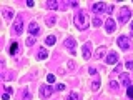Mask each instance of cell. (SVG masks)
<instances>
[{
    "label": "cell",
    "mask_w": 133,
    "mask_h": 100,
    "mask_svg": "<svg viewBox=\"0 0 133 100\" xmlns=\"http://www.w3.org/2000/svg\"><path fill=\"white\" fill-rule=\"evenodd\" d=\"M75 25H77V28H80V30H85V28H88L90 18H88V15H87V12L80 10L77 15H75Z\"/></svg>",
    "instance_id": "6da1fadb"
},
{
    "label": "cell",
    "mask_w": 133,
    "mask_h": 100,
    "mask_svg": "<svg viewBox=\"0 0 133 100\" xmlns=\"http://www.w3.org/2000/svg\"><path fill=\"white\" fill-rule=\"evenodd\" d=\"M90 8H91V12H95V14H100V12H107V14H111V12H113V7L107 5V3H103V2H97V3H93V5H91Z\"/></svg>",
    "instance_id": "7a4b0ae2"
},
{
    "label": "cell",
    "mask_w": 133,
    "mask_h": 100,
    "mask_svg": "<svg viewBox=\"0 0 133 100\" xmlns=\"http://www.w3.org/2000/svg\"><path fill=\"white\" fill-rule=\"evenodd\" d=\"M130 18H131V12H130V8H128V7H122V8H120V15H118L120 23H127Z\"/></svg>",
    "instance_id": "3957f363"
},
{
    "label": "cell",
    "mask_w": 133,
    "mask_h": 100,
    "mask_svg": "<svg viewBox=\"0 0 133 100\" xmlns=\"http://www.w3.org/2000/svg\"><path fill=\"white\" fill-rule=\"evenodd\" d=\"M116 43L120 45V48H122L123 52H128V50H130V47H131L130 39H128V37H125V35H120L118 40H116Z\"/></svg>",
    "instance_id": "277c9868"
},
{
    "label": "cell",
    "mask_w": 133,
    "mask_h": 100,
    "mask_svg": "<svg viewBox=\"0 0 133 100\" xmlns=\"http://www.w3.org/2000/svg\"><path fill=\"white\" fill-rule=\"evenodd\" d=\"M12 32H14L15 35H22V33H23V20H22V17H18V18L14 22Z\"/></svg>",
    "instance_id": "5b68a950"
},
{
    "label": "cell",
    "mask_w": 133,
    "mask_h": 100,
    "mask_svg": "<svg viewBox=\"0 0 133 100\" xmlns=\"http://www.w3.org/2000/svg\"><path fill=\"white\" fill-rule=\"evenodd\" d=\"M103 60H105L107 65H113V64H116V62H118V53H116V52H108L107 57L103 58Z\"/></svg>",
    "instance_id": "8992f818"
},
{
    "label": "cell",
    "mask_w": 133,
    "mask_h": 100,
    "mask_svg": "<svg viewBox=\"0 0 133 100\" xmlns=\"http://www.w3.org/2000/svg\"><path fill=\"white\" fill-rule=\"evenodd\" d=\"M63 45H65V47L70 50V53H73V55L77 53V50H75V47H77V42H75V40L72 39V37H70V39H66V40L63 42Z\"/></svg>",
    "instance_id": "52a82bcc"
},
{
    "label": "cell",
    "mask_w": 133,
    "mask_h": 100,
    "mask_svg": "<svg viewBox=\"0 0 133 100\" xmlns=\"http://www.w3.org/2000/svg\"><path fill=\"white\" fill-rule=\"evenodd\" d=\"M52 93H53V87H50V85H42L40 87V95L43 98H48Z\"/></svg>",
    "instance_id": "ba28073f"
},
{
    "label": "cell",
    "mask_w": 133,
    "mask_h": 100,
    "mask_svg": "<svg viewBox=\"0 0 133 100\" xmlns=\"http://www.w3.org/2000/svg\"><path fill=\"white\" fill-rule=\"evenodd\" d=\"M28 33H32V37H38L40 35V27L37 22H30L28 25Z\"/></svg>",
    "instance_id": "9c48e42d"
},
{
    "label": "cell",
    "mask_w": 133,
    "mask_h": 100,
    "mask_svg": "<svg viewBox=\"0 0 133 100\" xmlns=\"http://www.w3.org/2000/svg\"><path fill=\"white\" fill-rule=\"evenodd\" d=\"M115 28H116L115 20L113 18H107V22H105V30H107V33H113Z\"/></svg>",
    "instance_id": "30bf717a"
},
{
    "label": "cell",
    "mask_w": 133,
    "mask_h": 100,
    "mask_svg": "<svg viewBox=\"0 0 133 100\" xmlns=\"http://www.w3.org/2000/svg\"><path fill=\"white\" fill-rule=\"evenodd\" d=\"M107 57V47H98L97 52H95V58L97 60H102V58Z\"/></svg>",
    "instance_id": "8fae6325"
},
{
    "label": "cell",
    "mask_w": 133,
    "mask_h": 100,
    "mask_svg": "<svg viewBox=\"0 0 133 100\" xmlns=\"http://www.w3.org/2000/svg\"><path fill=\"white\" fill-rule=\"evenodd\" d=\"M90 57H91V45L85 43L83 45V58H85V60H90Z\"/></svg>",
    "instance_id": "7c38bea8"
},
{
    "label": "cell",
    "mask_w": 133,
    "mask_h": 100,
    "mask_svg": "<svg viewBox=\"0 0 133 100\" xmlns=\"http://www.w3.org/2000/svg\"><path fill=\"white\" fill-rule=\"evenodd\" d=\"M120 80H122V83L125 87H131V82H130V77H128V73H120Z\"/></svg>",
    "instance_id": "4fadbf2b"
},
{
    "label": "cell",
    "mask_w": 133,
    "mask_h": 100,
    "mask_svg": "<svg viewBox=\"0 0 133 100\" xmlns=\"http://www.w3.org/2000/svg\"><path fill=\"white\" fill-rule=\"evenodd\" d=\"M47 57H48L47 48H40V52H38V58H40V60H45Z\"/></svg>",
    "instance_id": "5bb4252c"
},
{
    "label": "cell",
    "mask_w": 133,
    "mask_h": 100,
    "mask_svg": "<svg viewBox=\"0 0 133 100\" xmlns=\"http://www.w3.org/2000/svg\"><path fill=\"white\" fill-rule=\"evenodd\" d=\"M17 52H18V43H17V42H14V43L10 45V55H15Z\"/></svg>",
    "instance_id": "9a60e30c"
},
{
    "label": "cell",
    "mask_w": 133,
    "mask_h": 100,
    "mask_svg": "<svg viewBox=\"0 0 133 100\" xmlns=\"http://www.w3.org/2000/svg\"><path fill=\"white\" fill-rule=\"evenodd\" d=\"M47 8H50V10H57V8H58V3H57V2H52V0H48V2H47Z\"/></svg>",
    "instance_id": "2e32d148"
},
{
    "label": "cell",
    "mask_w": 133,
    "mask_h": 100,
    "mask_svg": "<svg viewBox=\"0 0 133 100\" xmlns=\"http://www.w3.org/2000/svg\"><path fill=\"white\" fill-rule=\"evenodd\" d=\"M3 15H5V18H7V20L14 18V12H12V10H8V8H3Z\"/></svg>",
    "instance_id": "e0dca14e"
},
{
    "label": "cell",
    "mask_w": 133,
    "mask_h": 100,
    "mask_svg": "<svg viewBox=\"0 0 133 100\" xmlns=\"http://www.w3.org/2000/svg\"><path fill=\"white\" fill-rule=\"evenodd\" d=\"M55 42H57L55 37H53V35H48L47 40H45V43H47V45H55Z\"/></svg>",
    "instance_id": "ac0fdd59"
},
{
    "label": "cell",
    "mask_w": 133,
    "mask_h": 100,
    "mask_svg": "<svg viewBox=\"0 0 133 100\" xmlns=\"http://www.w3.org/2000/svg\"><path fill=\"white\" fill-rule=\"evenodd\" d=\"M91 22H93V27H100V25H102V18H100V17H93Z\"/></svg>",
    "instance_id": "d6986e66"
},
{
    "label": "cell",
    "mask_w": 133,
    "mask_h": 100,
    "mask_svg": "<svg viewBox=\"0 0 133 100\" xmlns=\"http://www.w3.org/2000/svg\"><path fill=\"white\" fill-rule=\"evenodd\" d=\"M55 22H57L55 17H48V18H47V25H48V27H52V25L55 23Z\"/></svg>",
    "instance_id": "ffe728a7"
},
{
    "label": "cell",
    "mask_w": 133,
    "mask_h": 100,
    "mask_svg": "<svg viewBox=\"0 0 133 100\" xmlns=\"http://www.w3.org/2000/svg\"><path fill=\"white\" fill-rule=\"evenodd\" d=\"M110 87H111V90H113V92L118 90V83H116L115 80H111V82H110Z\"/></svg>",
    "instance_id": "44dd1931"
},
{
    "label": "cell",
    "mask_w": 133,
    "mask_h": 100,
    "mask_svg": "<svg viewBox=\"0 0 133 100\" xmlns=\"http://www.w3.org/2000/svg\"><path fill=\"white\" fill-rule=\"evenodd\" d=\"M66 100H78V95L75 93V92H72V93H70L68 97H66Z\"/></svg>",
    "instance_id": "7402d4cb"
},
{
    "label": "cell",
    "mask_w": 133,
    "mask_h": 100,
    "mask_svg": "<svg viewBox=\"0 0 133 100\" xmlns=\"http://www.w3.org/2000/svg\"><path fill=\"white\" fill-rule=\"evenodd\" d=\"M127 95H128V98H133V85L127 89Z\"/></svg>",
    "instance_id": "603a6c76"
},
{
    "label": "cell",
    "mask_w": 133,
    "mask_h": 100,
    "mask_svg": "<svg viewBox=\"0 0 133 100\" xmlns=\"http://www.w3.org/2000/svg\"><path fill=\"white\" fill-rule=\"evenodd\" d=\"M32 97H30V92H27V90H25L23 92V95H22V100H30Z\"/></svg>",
    "instance_id": "cb8c5ba5"
},
{
    "label": "cell",
    "mask_w": 133,
    "mask_h": 100,
    "mask_svg": "<svg viewBox=\"0 0 133 100\" xmlns=\"http://www.w3.org/2000/svg\"><path fill=\"white\" fill-rule=\"evenodd\" d=\"M33 43H35V37H30V39H27V45H28V47H32Z\"/></svg>",
    "instance_id": "d4e9b609"
},
{
    "label": "cell",
    "mask_w": 133,
    "mask_h": 100,
    "mask_svg": "<svg viewBox=\"0 0 133 100\" xmlns=\"http://www.w3.org/2000/svg\"><path fill=\"white\" fill-rule=\"evenodd\" d=\"M47 80H48V83H53V82H55V75H52V73L47 75Z\"/></svg>",
    "instance_id": "484cf974"
},
{
    "label": "cell",
    "mask_w": 133,
    "mask_h": 100,
    "mask_svg": "<svg viewBox=\"0 0 133 100\" xmlns=\"http://www.w3.org/2000/svg\"><path fill=\"white\" fill-rule=\"evenodd\" d=\"M91 89H93L95 92H97V90L100 89V82H98V80H95V83H93V85H91Z\"/></svg>",
    "instance_id": "4316f807"
},
{
    "label": "cell",
    "mask_w": 133,
    "mask_h": 100,
    "mask_svg": "<svg viewBox=\"0 0 133 100\" xmlns=\"http://www.w3.org/2000/svg\"><path fill=\"white\" fill-rule=\"evenodd\" d=\"M125 67H127L128 70H133V62L130 60V62H127V64H125Z\"/></svg>",
    "instance_id": "83f0119b"
},
{
    "label": "cell",
    "mask_w": 133,
    "mask_h": 100,
    "mask_svg": "<svg viewBox=\"0 0 133 100\" xmlns=\"http://www.w3.org/2000/svg\"><path fill=\"white\" fill-rule=\"evenodd\" d=\"M68 68H70V70L77 68V64H75V62H68Z\"/></svg>",
    "instance_id": "f1b7e54d"
},
{
    "label": "cell",
    "mask_w": 133,
    "mask_h": 100,
    "mask_svg": "<svg viewBox=\"0 0 133 100\" xmlns=\"http://www.w3.org/2000/svg\"><path fill=\"white\" fill-rule=\"evenodd\" d=\"M55 89H57V90H60V92H62V90H65V85H63V83H58V85L55 87Z\"/></svg>",
    "instance_id": "f546056e"
},
{
    "label": "cell",
    "mask_w": 133,
    "mask_h": 100,
    "mask_svg": "<svg viewBox=\"0 0 133 100\" xmlns=\"http://www.w3.org/2000/svg\"><path fill=\"white\" fill-rule=\"evenodd\" d=\"M120 72H122V64L116 65V68H115V72H113V73H120Z\"/></svg>",
    "instance_id": "4dcf8cb0"
},
{
    "label": "cell",
    "mask_w": 133,
    "mask_h": 100,
    "mask_svg": "<svg viewBox=\"0 0 133 100\" xmlns=\"http://www.w3.org/2000/svg\"><path fill=\"white\" fill-rule=\"evenodd\" d=\"M88 72H90L91 75H95V73H97V68H93V67H90V68H88Z\"/></svg>",
    "instance_id": "1f68e13d"
},
{
    "label": "cell",
    "mask_w": 133,
    "mask_h": 100,
    "mask_svg": "<svg viewBox=\"0 0 133 100\" xmlns=\"http://www.w3.org/2000/svg\"><path fill=\"white\" fill-rule=\"evenodd\" d=\"M5 92H7V93H12V92H14V89H12V87H5Z\"/></svg>",
    "instance_id": "d6a6232c"
},
{
    "label": "cell",
    "mask_w": 133,
    "mask_h": 100,
    "mask_svg": "<svg viewBox=\"0 0 133 100\" xmlns=\"http://www.w3.org/2000/svg\"><path fill=\"white\" fill-rule=\"evenodd\" d=\"M3 100H8V98H10V93H7V92H5V93H3V97H2Z\"/></svg>",
    "instance_id": "836d02e7"
},
{
    "label": "cell",
    "mask_w": 133,
    "mask_h": 100,
    "mask_svg": "<svg viewBox=\"0 0 133 100\" xmlns=\"http://www.w3.org/2000/svg\"><path fill=\"white\" fill-rule=\"evenodd\" d=\"M131 32H133V22H131Z\"/></svg>",
    "instance_id": "e575fe53"
}]
</instances>
